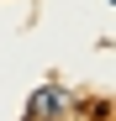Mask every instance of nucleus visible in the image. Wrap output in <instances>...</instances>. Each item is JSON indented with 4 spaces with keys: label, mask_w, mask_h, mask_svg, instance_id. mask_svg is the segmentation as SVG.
Listing matches in <instances>:
<instances>
[{
    "label": "nucleus",
    "mask_w": 116,
    "mask_h": 121,
    "mask_svg": "<svg viewBox=\"0 0 116 121\" xmlns=\"http://www.w3.org/2000/svg\"><path fill=\"white\" fill-rule=\"evenodd\" d=\"M69 90H58V84H42L32 95V105H27V121H37V116H69Z\"/></svg>",
    "instance_id": "1"
}]
</instances>
